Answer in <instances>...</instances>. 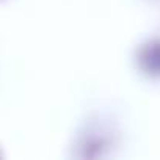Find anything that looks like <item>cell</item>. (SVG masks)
Here are the masks:
<instances>
[{"mask_svg":"<svg viewBox=\"0 0 160 160\" xmlns=\"http://www.w3.org/2000/svg\"><path fill=\"white\" fill-rule=\"evenodd\" d=\"M144 63L149 66V69H160V46H155L149 49L144 55Z\"/></svg>","mask_w":160,"mask_h":160,"instance_id":"1","label":"cell"}]
</instances>
